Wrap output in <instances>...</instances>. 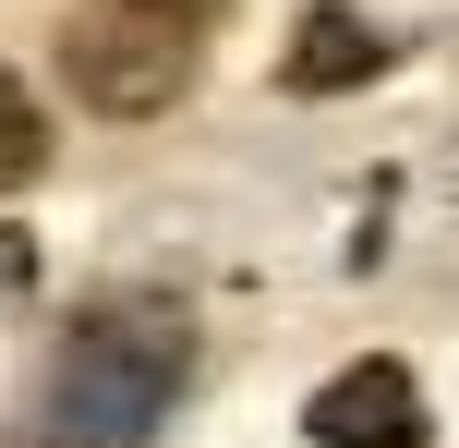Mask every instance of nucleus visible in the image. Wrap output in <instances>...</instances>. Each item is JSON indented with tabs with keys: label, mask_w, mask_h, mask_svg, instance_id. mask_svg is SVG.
I'll return each mask as SVG.
<instances>
[{
	"label": "nucleus",
	"mask_w": 459,
	"mask_h": 448,
	"mask_svg": "<svg viewBox=\"0 0 459 448\" xmlns=\"http://www.w3.org/2000/svg\"><path fill=\"white\" fill-rule=\"evenodd\" d=\"M182 364H194V315L169 291H109L61 328V352L0 425V448H145L182 400Z\"/></svg>",
	"instance_id": "f257e3e1"
},
{
	"label": "nucleus",
	"mask_w": 459,
	"mask_h": 448,
	"mask_svg": "<svg viewBox=\"0 0 459 448\" xmlns=\"http://www.w3.org/2000/svg\"><path fill=\"white\" fill-rule=\"evenodd\" d=\"M230 0H73L61 13V85L97 121H158L169 97L206 73Z\"/></svg>",
	"instance_id": "f03ea898"
},
{
	"label": "nucleus",
	"mask_w": 459,
	"mask_h": 448,
	"mask_svg": "<svg viewBox=\"0 0 459 448\" xmlns=\"http://www.w3.org/2000/svg\"><path fill=\"white\" fill-rule=\"evenodd\" d=\"M302 436L315 448H423L436 425H423V388H411V364H387V352H363V364H339V376L302 400Z\"/></svg>",
	"instance_id": "7ed1b4c3"
},
{
	"label": "nucleus",
	"mask_w": 459,
	"mask_h": 448,
	"mask_svg": "<svg viewBox=\"0 0 459 448\" xmlns=\"http://www.w3.org/2000/svg\"><path fill=\"white\" fill-rule=\"evenodd\" d=\"M363 73H387V37H375L351 0H315V13L290 24V61H278V85H290V97H339V85H363Z\"/></svg>",
	"instance_id": "20e7f679"
},
{
	"label": "nucleus",
	"mask_w": 459,
	"mask_h": 448,
	"mask_svg": "<svg viewBox=\"0 0 459 448\" xmlns=\"http://www.w3.org/2000/svg\"><path fill=\"white\" fill-rule=\"evenodd\" d=\"M37 170H48V110L24 97V73L0 61V194H24Z\"/></svg>",
	"instance_id": "39448f33"
},
{
	"label": "nucleus",
	"mask_w": 459,
	"mask_h": 448,
	"mask_svg": "<svg viewBox=\"0 0 459 448\" xmlns=\"http://www.w3.org/2000/svg\"><path fill=\"white\" fill-rule=\"evenodd\" d=\"M24 291H37V242H24V231H13V218H0V315H13V303H24Z\"/></svg>",
	"instance_id": "423d86ee"
}]
</instances>
